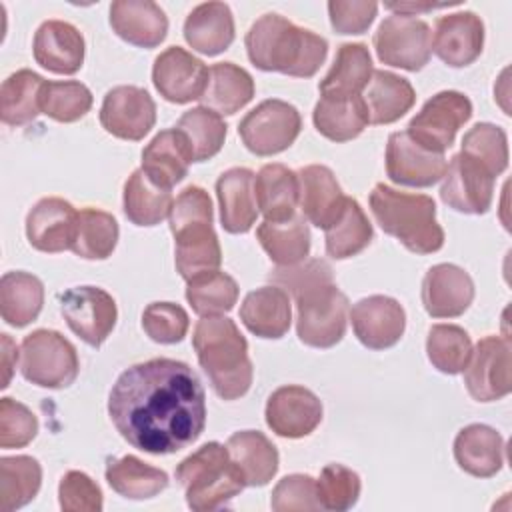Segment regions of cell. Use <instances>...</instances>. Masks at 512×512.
Here are the masks:
<instances>
[{"label":"cell","instance_id":"6da1fadb","mask_svg":"<svg viewBox=\"0 0 512 512\" xmlns=\"http://www.w3.org/2000/svg\"><path fill=\"white\" fill-rule=\"evenodd\" d=\"M108 416L130 446L156 456L174 454L204 432L206 394L186 362L152 358L118 376Z\"/></svg>","mask_w":512,"mask_h":512},{"label":"cell","instance_id":"7a4b0ae2","mask_svg":"<svg viewBox=\"0 0 512 512\" xmlns=\"http://www.w3.org/2000/svg\"><path fill=\"white\" fill-rule=\"evenodd\" d=\"M268 280L292 294L296 332L306 346L332 348L342 340L348 324V298L334 284L326 260L306 258L292 266H278L268 274Z\"/></svg>","mask_w":512,"mask_h":512},{"label":"cell","instance_id":"3957f363","mask_svg":"<svg viewBox=\"0 0 512 512\" xmlns=\"http://www.w3.org/2000/svg\"><path fill=\"white\" fill-rule=\"evenodd\" d=\"M244 44L258 70L296 78L314 76L328 56L326 38L274 12L260 16L250 26Z\"/></svg>","mask_w":512,"mask_h":512},{"label":"cell","instance_id":"277c9868","mask_svg":"<svg viewBox=\"0 0 512 512\" xmlns=\"http://www.w3.org/2000/svg\"><path fill=\"white\" fill-rule=\"evenodd\" d=\"M192 346L212 390L222 400H236L252 386L254 368L248 342L228 316H204L196 322Z\"/></svg>","mask_w":512,"mask_h":512},{"label":"cell","instance_id":"5b68a950","mask_svg":"<svg viewBox=\"0 0 512 512\" xmlns=\"http://www.w3.org/2000/svg\"><path fill=\"white\" fill-rule=\"evenodd\" d=\"M170 230L174 234V262L178 274L188 282L214 272L222 264V250L212 228V200L200 186H186L170 210Z\"/></svg>","mask_w":512,"mask_h":512},{"label":"cell","instance_id":"8992f818","mask_svg":"<svg viewBox=\"0 0 512 512\" xmlns=\"http://www.w3.org/2000/svg\"><path fill=\"white\" fill-rule=\"evenodd\" d=\"M376 224L414 254H432L444 246V230L436 220V204L426 194L402 192L378 182L370 192Z\"/></svg>","mask_w":512,"mask_h":512},{"label":"cell","instance_id":"52a82bcc","mask_svg":"<svg viewBox=\"0 0 512 512\" xmlns=\"http://www.w3.org/2000/svg\"><path fill=\"white\" fill-rule=\"evenodd\" d=\"M188 508L210 512L226 506L244 488V476L220 442H206L186 456L174 472Z\"/></svg>","mask_w":512,"mask_h":512},{"label":"cell","instance_id":"ba28073f","mask_svg":"<svg viewBox=\"0 0 512 512\" xmlns=\"http://www.w3.org/2000/svg\"><path fill=\"white\" fill-rule=\"evenodd\" d=\"M20 372L40 388H68L80 372L78 352L60 332L34 330L20 344Z\"/></svg>","mask_w":512,"mask_h":512},{"label":"cell","instance_id":"9c48e42d","mask_svg":"<svg viewBox=\"0 0 512 512\" xmlns=\"http://www.w3.org/2000/svg\"><path fill=\"white\" fill-rule=\"evenodd\" d=\"M302 130V118L296 106L270 98L252 108L238 124L244 146L256 156L280 154L294 144Z\"/></svg>","mask_w":512,"mask_h":512},{"label":"cell","instance_id":"30bf717a","mask_svg":"<svg viewBox=\"0 0 512 512\" xmlns=\"http://www.w3.org/2000/svg\"><path fill=\"white\" fill-rule=\"evenodd\" d=\"M472 102L458 90L434 94L408 122V136L422 148L444 154L454 144L458 130L470 120Z\"/></svg>","mask_w":512,"mask_h":512},{"label":"cell","instance_id":"8fae6325","mask_svg":"<svg viewBox=\"0 0 512 512\" xmlns=\"http://www.w3.org/2000/svg\"><path fill=\"white\" fill-rule=\"evenodd\" d=\"M372 42L382 64L408 72L422 70L432 54V30L414 16L392 14L384 18Z\"/></svg>","mask_w":512,"mask_h":512},{"label":"cell","instance_id":"7c38bea8","mask_svg":"<svg viewBox=\"0 0 512 512\" xmlns=\"http://www.w3.org/2000/svg\"><path fill=\"white\" fill-rule=\"evenodd\" d=\"M60 312L68 328L92 348H100L118 318L114 298L98 286H76L60 294Z\"/></svg>","mask_w":512,"mask_h":512},{"label":"cell","instance_id":"4fadbf2b","mask_svg":"<svg viewBox=\"0 0 512 512\" xmlns=\"http://www.w3.org/2000/svg\"><path fill=\"white\" fill-rule=\"evenodd\" d=\"M510 340L502 336H484L472 348L464 372L468 394L478 402H494L512 390Z\"/></svg>","mask_w":512,"mask_h":512},{"label":"cell","instance_id":"5bb4252c","mask_svg":"<svg viewBox=\"0 0 512 512\" xmlns=\"http://www.w3.org/2000/svg\"><path fill=\"white\" fill-rule=\"evenodd\" d=\"M494 176L472 156L458 152L442 176L440 200L462 214H486L494 198Z\"/></svg>","mask_w":512,"mask_h":512},{"label":"cell","instance_id":"9a60e30c","mask_svg":"<svg viewBox=\"0 0 512 512\" xmlns=\"http://www.w3.org/2000/svg\"><path fill=\"white\" fill-rule=\"evenodd\" d=\"M102 128L120 140H142L156 124V104L140 86H114L100 106Z\"/></svg>","mask_w":512,"mask_h":512},{"label":"cell","instance_id":"2e32d148","mask_svg":"<svg viewBox=\"0 0 512 512\" xmlns=\"http://www.w3.org/2000/svg\"><path fill=\"white\" fill-rule=\"evenodd\" d=\"M152 82L164 100L188 104L202 98L208 84V66L188 50L170 46L156 56Z\"/></svg>","mask_w":512,"mask_h":512},{"label":"cell","instance_id":"e0dca14e","mask_svg":"<svg viewBox=\"0 0 512 512\" xmlns=\"http://www.w3.org/2000/svg\"><path fill=\"white\" fill-rule=\"evenodd\" d=\"M448 160L414 142L406 130L392 132L386 144V174L398 186L428 188L442 180Z\"/></svg>","mask_w":512,"mask_h":512},{"label":"cell","instance_id":"ac0fdd59","mask_svg":"<svg viewBox=\"0 0 512 512\" xmlns=\"http://www.w3.org/2000/svg\"><path fill=\"white\" fill-rule=\"evenodd\" d=\"M266 424L282 438H304L322 422V402L318 396L298 384L276 388L266 402Z\"/></svg>","mask_w":512,"mask_h":512},{"label":"cell","instance_id":"d6986e66","mask_svg":"<svg viewBox=\"0 0 512 512\" xmlns=\"http://www.w3.org/2000/svg\"><path fill=\"white\" fill-rule=\"evenodd\" d=\"M348 316L356 338L370 350H386L394 346L406 330V312L402 304L384 294L358 300Z\"/></svg>","mask_w":512,"mask_h":512},{"label":"cell","instance_id":"ffe728a7","mask_svg":"<svg viewBox=\"0 0 512 512\" xmlns=\"http://www.w3.org/2000/svg\"><path fill=\"white\" fill-rule=\"evenodd\" d=\"M78 212L58 196L38 200L26 216V238L32 248L48 254L72 248Z\"/></svg>","mask_w":512,"mask_h":512},{"label":"cell","instance_id":"44dd1931","mask_svg":"<svg viewBox=\"0 0 512 512\" xmlns=\"http://www.w3.org/2000/svg\"><path fill=\"white\" fill-rule=\"evenodd\" d=\"M484 48V22L470 10L440 16L434 26L432 50L452 68L472 64Z\"/></svg>","mask_w":512,"mask_h":512},{"label":"cell","instance_id":"7402d4cb","mask_svg":"<svg viewBox=\"0 0 512 512\" xmlns=\"http://www.w3.org/2000/svg\"><path fill=\"white\" fill-rule=\"evenodd\" d=\"M474 300L470 274L456 264H436L422 280V304L432 318H456Z\"/></svg>","mask_w":512,"mask_h":512},{"label":"cell","instance_id":"603a6c76","mask_svg":"<svg viewBox=\"0 0 512 512\" xmlns=\"http://www.w3.org/2000/svg\"><path fill=\"white\" fill-rule=\"evenodd\" d=\"M34 60L54 74H76L84 64V36L64 20H46L38 26L32 42Z\"/></svg>","mask_w":512,"mask_h":512},{"label":"cell","instance_id":"cb8c5ba5","mask_svg":"<svg viewBox=\"0 0 512 512\" xmlns=\"http://www.w3.org/2000/svg\"><path fill=\"white\" fill-rule=\"evenodd\" d=\"M296 174L300 184L298 204L302 216L310 224L326 230L344 210L348 196H344L334 172L328 166L308 164Z\"/></svg>","mask_w":512,"mask_h":512},{"label":"cell","instance_id":"d4e9b609","mask_svg":"<svg viewBox=\"0 0 512 512\" xmlns=\"http://www.w3.org/2000/svg\"><path fill=\"white\" fill-rule=\"evenodd\" d=\"M110 26L124 42L138 48H156L168 34V18L152 0L112 2Z\"/></svg>","mask_w":512,"mask_h":512},{"label":"cell","instance_id":"484cf974","mask_svg":"<svg viewBox=\"0 0 512 512\" xmlns=\"http://www.w3.org/2000/svg\"><path fill=\"white\" fill-rule=\"evenodd\" d=\"M194 162L190 144L178 128L160 130L142 150V170L160 188L182 182Z\"/></svg>","mask_w":512,"mask_h":512},{"label":"cell","instance_id":"4316f807","mask_svg":"<svg viewBox=\"0 0 512 512\" xmlns=\"http://www.w3.org/2000/svg\"><path fill=\"white\" fill-rule=\"evenodd\" d=\"M256 174L250 168H230L216 180L220 224L230 234H246L258 218L254 194Z\"/></svg>","mask_w":512,"mask_h":512},{"label":"cell","instance_id":"83f0119b","mask_svg":"<svg viewBox=\"0 0 512 512\" xmlns=\"http://www.w3.org/2000/svg\"><path fill=\"white\" fill-rule=\"evenodd\" d=\"M454 458L470 476H496L504 464V440L492 426L468 424L454 438Z\"/></svg>","mask_w":512,"mask_h":512},{"label":"cell","instance_id":"f1b7e54d","mask_svg":"<svg viewBox=\"0 0 512 512\" xmlns=\"http://www.w3.org/2000/svg\"><path fill=\"white\" fill-rule=\"evenodd\" d=\"M240 320L258 338H282L292 324V308L288 294L270 284L246 294L240 306Z\"/></svg>","mask_w":512,"mask_h":512},{"label":"cell","instance_id":"f546056e","mask_svg":"<svg viewBox=\"0 0 512 512\" xmlns=\"http://www.w3.org/2000/svg\"><path fill=\"white\" fill-rule=\"evenodd\" d=\"M184 40L200 54L216 56L234 42V16L224 2L198 4L184 22Z\"/></svg>","mask_w":512,"mask_h":512},{"label":"cell","instance_id":"4dcf8cb0","mask_svg":"<svg viewBox=\"0 0 512 512\" xmlns=\"http://www.w3.org/2000/svg\"><path fill=\"white\" fill-rule=\"evenodd\" d=\"M254 194L264 220L282 222L296 214L300 184L298 174L284 164H264L254 178Z\"/></svg>","mask_w":512,"mask_h":512},{"label":"cell","instance_id":"1f68e13d","mask_svg":"<svg viewBox=\"0 0 512 512\" xmlns=\"http://www.w3.org/2000/svg\"><path fill=\"white\" fill-rule=\"evenodd\" d=\"M312 120L316 130L332 142H348L370 124L362 96H320Z\"/></svg>","mask_w":512,"mask_h":512},{"label":"cell","instance_id":"d6a6232c","mask_svg":"<svg viewBox=\"0 0 512 512\" xmlns=\"http://www.w3.org/2000/svg\"><path fill=\"white\" fill-rule=\"evenodd\" d=\"M254 90L248 70L234 62H218L208 68V84L200 102L220 116H230L254 98Z\"/></svg>","mask_w":512,"mask_h":512},{"label":"cell","instance_id":"836d02e7","mask_svg":"<svg viewBox=\"0 0 512 512\" xmlns=\"http://www.w3.org/2000/svg\"><path fill=\"white\" fill-rule=\"evenodd\" d=\"M226 448L240 468L246 486H266L278 472V450L266 434L258 430L234 432Z\"/></svg>","mask_w":512,"mask_h":512},{"label":"cell","instance_id":"e575fe53","mask_svg":"<svg viewBox=\"0 0 512 512\" xmlns=\"http://www.w3.org/2000/svg\"><path fill=\"white\" fill-rule=\"evenodd\" d=\"M372 56L366 44L346 42L338 48L328 74L318 82L320 96H360L372 78Z\"/></svg>","mask_w":512,"mask_h":512},{"label":"cell","instance_id":"d590c367","mask_svg":"<svg viewBox=\"0 0 512 512\" xmlns=\"http://www.w3.org/2000/svg\"><path fill=\"white\" fill-rule=\"evenodd\" d=\"M362 98L370 124H392L414 106L416 92L406 78L388 70H374Z\"/></svg>","mask_w":512,"mask_h":512},{"label":"cell","instance_id":"8d00e7d4","mask_svg":"<svg viewBox=\"0 0 512 512\" xmlns=\"http://www.w3.org/2000/svg\"><path fill=\"white\" fill-rule=\"evenodd\" d=\"M44 304V284L38 276L12 270L0 278V314L14 328L34 322Z\"/></svg>","mask_w":512,"mask_h":512},{"label":"cell","instance_id":"74e56055","mask_svg":"<svg viewBox=\"0 0 512 512\" xmlns=\"http://www.w3.org/2000/svg\"><path fill=\"white\" fill-rule=\"evenodd\" d=\"M256 236L268 258L278 266L304 262L310 254V228L302 214L282 222L264 220L256 228Z\"/></svg>","mask_w":512,"mask_h":512},{"label":"cell","instance_id":"f35d334b","mask_svg":"<svg viewBox=\"0 0 512 512\" xmlns=\"http://www.w3.org/2000/svg\"><path fill=\"white\" fill-rule=\"evenodd\" d=\"M106 482L124 498L146 500L168 488V474L138 456L126 454L106 462Z\"/></svg>","mask_w":512,"mask_h":512},{"label":"cell","instance_id":"ab89813d","mask_svg":"<svg viewBox=\"0 0 512 512\" xmlns=\"http://www.w3.org/2000/svg\"><path fill=\"white\" fill-rule=\"evenodd\" d=\"M174 198L170 190L156 186L142 168L134 170L124 182L122 206L126 218L136 226H156L170 216Z\"/></svg>","mask_w":512,"mask_h":512},{"label":"cell","instance_id":"60d3db41","mask_svg":"<svg viewBox=\"0 0 512 512\" xmlns=\"http://www.w3.org/2000/svg\"><path fill=\"white\" fill-rule=\"evenodd\" d=\"M46 80L28 70H16L0 86V118L8 126H24L40 114V94Z\"/></svg>","mask_w":512,"mask_h":512},{"label":"cell","instance_id":"b9f144b4","mask_svg":"<svg viewBox=\"0 0 512 512\" xmlns=\"http://www.w3.org/2000/svg\"><path fill=\"white\" fill-rule=\"evenodd\" d=\"M326 254L334 260H346L360 254L374 238L372 224L354 198H346L340 216L324 230Z\"/></svg>","mask_w":512,"mask_h":512},{"label":"cell","instance_id":"7bdbcfd3","mask_svg":"<svg viewBox=\"0 0 512 512\" xmlns=\"http://www.w3.org/2000/svg\"><path fill=\"white\" fill-rule=\"evenodd\" d=\"M118 222L100 208H82L78 212L72 252L84 260H106L118 244Z\"/></svg>","mask_w":512,"mask_h":512},{"label":"cell","instance_id":"ee69618b","mask_svg":"<svg viewBox=\"0 0 512 512\" xmlns=\"http://www.w3.org/2000/svg\"><path fill=\"white\" fill-rule=\"evenodd\" d=\"M42 484V468L32 456L0 458V508L18 510L34 500Z\"/></svg>","mask_w":512,"mask_h":512},{"label":"cell","instance_id":"f6af8a7d","mask_svg":"<svg viewBox=\"0 0 512 512\" xmlns=\"http://www.w3.org/2000/svg\"><path fill=\"white\" fill-rule=\"evenodd\" d=\"M176 128L186 136L194 162H204L216 156L222 150L228 132V126L220 114L204 106L186 110Z\"/></svg>","mask_w":512,"mask_h":512},{"label":"cell","instance_id":"bcb514c9","mask_svg":"<svg viewBox=\"0 0 512 512\" xmlns=\"http://www.w3.org/2000/svg\"><path fill=\"white\" fill-rule=\"evenodd\" d=\"M186 300L202 318L220 316L234 308L238 300V284L230 274L214 270L188 280Z\"/></svg>","mask_w":512,"mask_h":512},{"label":"cell","instance_id":"7dc6e473","mask_svg":"<svg viewBox=\"0 0 512 512\" xmlns=\"http://www.w3.org/2000/svg\"><path fill=\"white\" fill-rule=\"evenodd\" d=\"M426 354L438 372L454 376L466 368L472 354V340L456 324H434L428 330Z\"/></svg>","mask_w":512,"mask_h":512},{"label":"cell","instance_id":"c3c4849f","mask_svg":"<svg viewBox=\"0 0 512 512\" xmlns=\"http://www.w3.org/2000/svg\"><path fill=\"white\" fill-rule=\"evenodd\" d=\"M92 102V92L78 80H46L40 94V112L56 122H76L90 112Z\"/></svg>","mask_w":512,"mask_h":512},{"label":"cell","instance_id":"681fc988","mask_svg":"<svg viewBox=\"0 0 512 512\" xmlns=\"http://www.w3.org/2000/svg\"><path fill=\"white\" fill-rule=\"evenodd\" d=\"M464 154L478 160L488 172L496 178L508 168V138L504 128L490 124V122H478L474 124L462 138V150Z\"/></svg>","mask_w":512,"mask_h":512},{"label":"cell","instance_id":"f907efd6","mask_svg":"<svg viewBox=\"0 0 512 512\" xmlns=\"http://www.w3.org/2000/svg\"><path fill=\"white\" fill-rule=\"evenodd\" d=\"M360 476L342 464H326L316 480V494L322 510L344 512L360 498Z\"/></svg>","mask_w":512,"mask_h":512},{"label":"cell","instance_id":"816d5d0a","mask_svg":"<svg viewBox=\"0 0 512 512\" xmlns=\"http://www.w3.org/2000/svg\"><path fill=\"white\" fill-rule=\"evenodd\" d=\"M188 326L186 310L174 302H152L142 312V328L146 336L158 344L182 342Z\"/></svg>","mask_w":512,"mask_h":512},{"label":"cell","instance_id":"f5cc1de1","mask_svg":"<svg viewBox=\"0 0 512 512\" xmlns=\"http://www.w3.org/2000/svg\"><path fill=\"white\" fill-rule=\"evenodd\" d=\"M38 432V418L34 412L8 396L0 398V446L4 450L24 448Z\"/></svg>","mask_w":512,"mask_h":512},{"label":"cell","instance_id":"db71d44e","mask_svg":"<svg viewBox=\"0 0 512 512\" xmlns=\"http://www.w3.org/2000/svg\"><path fill=\"white\" fill-rule=\"evenodd\" d=\"M58 500L64 512H100L104 504L100 486L80 470H68L62 476Z\"/></svg>","mask_w":512,"mask_h":512},{"label":"cell","instance_id":"11a10c76","mask_svg":"<svg viewBox=\"0 0 512 512\" xmlns=\"http://www.w3.org/2000/svg\"><path fill=\"white\" fill-rule=\"evenodd\" d=\"M270 506L276 512L322 510L316 494V480L308 474L284 476L272 490Z\"/></svg>","mask_w":512,"mask_h":512},{"label":"cell","instance_id":"9f6ffc18","mask_svg":"<svg viewBox=\"0 0 512 512\" xmlns=\"http://www.w3.org/2000/svg\"><path fill=\"white\" fill-rule=\"evenodd\" d=\"M378 12L372 0H332L328 2L330 24L338 34H362L370 28Z\"/></svg>","mask_w":512,"mask_h":512},{"label":"cell","instance_id":"6f0895ef","mask_svg":"<svg viewBox=\"0 0 512 512\" xmlns=\"http://www.w3.org/2000/svg\"><path fill=\"white\" fill-rule=\"evenodd\" d=\"M16 360H18L16 344L12 342L10 334H2V384H0V388H8L12 372L16 368Z\"/></svg>","mask_w":512,"mask_h":512},{"label":"cell","instance_id":"680465c9","mask_svg":"<svg viewBox=\"0 0 512 512\" xmlns=\"http://www.w3.org/2000/svg\"><path fill=\"white\" fill-rule=\"evenodd\" d=\"M446 4H430V2H396V4H386L388 10H394L396 14H402V16H414V14H420V12H428V10H434V8H442Z\"/></svg>","mask_w":512,"mask_h":512}]
</instances>
